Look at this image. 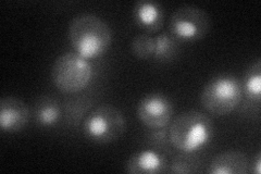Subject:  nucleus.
<instances>
[{"mask_svg":"<svg viewBox=\"0 0 261 174\" xmlns=\"http://www.w3.org/2000/svg\"><path fill=\"white\" fill-rule=\"evenodd\" d=\"M210 29V15L194 5H184L177 8L169 21L170 35L178 43H195L201 40L208 35Z\"/></svg>","mask_w":261,"mask_h":174,"instance_id":"423d86ee","label":"nucleus"},{"mask_svg":"<svg viewBox=\"0 0 261 174\" xmlns=\"http://www.w3.org/2000/svg\"><path fill=\"white\" fill-rule=\"evenodd\" d=\"M243 99L242 83L230 74H220L212 78L200 93L203 109L216 117L230 114Z\"/></svg>","mask_w":261,"mask_h":174,"instance_id":"7ed1b4c3","label":"nucleus"},{"mask_svg":"<svg viewBox=\"0 0 261 174\" xmlns=\"http://www.w3.org/2000/svg\"><path fill=\"white\" fill-rule=\"evenodd\" d=\"M124 171L130 174H160L169 172V163L165 155L154 149H142L127 159Z\"/></svg>","mask_w":261,"mask_h":174,"instance_id":"1a4fd4ad","label":"nucleus"},{"mask_svg":"<svg viewBox=\"0 0 261 174\" xmlns=\"http://www.w3.org/2000/svg\"><path fill=\"white\" fill-rule=\"evenodd\" d=\"M154 52V38L149 34L136 35L130 43V53L140 60L152 59Z\"/></svg>","mask_w":261,"mask_h":174,"instance_id":"dca6fc26","label":"nucleus"},{"mask_svg":"<svg viewBox=\"0 0 261 174\" xmlns=\"http://www.w3.org/2000/svg\"><path fill=\"white\" fill-rule=\"evenodd\" d=\"M134 21L146 34H152L161 30L165 22V11L162 6L151 0H140L133 9Z\"/></svg>","mask_w":261,"mask_h":174,"instance_id":"9d476101","label":"nucleus"},{"mask_svg":"<svg viewBox=\"0 0 261 174\" xmlns=\"http://www.w3.org/2000/svg\"><path fill=\"white\" fill-rule=\"evenodd\" d=\"M30 109L21 99L8 96L0 101V128L4 133H18L28 126Z\"/></svg>","mask_w":261,"mask_h":174,"instance_id":"6e6552de","label":"nucleus"},{"mask_svg":"<svg viewBox=\"0 0 261 174\" xmlns=\"http://www.w3.org/2000/svg\"><path fill=\"white\" fill-rule=\"evenodd\" d=\"M126 131V119L118 108L103 105L87 114L83 123V133L89 142L110 144Z\"/></svg>","mask_w":261,"mask_h":174,"instance_id":"39448f33","label":"nucleus"},{"mask_svg":"<svg viewBox=\"0 0 261 174\" xmlns=\"http://www.w3.org/2000/svg\"><path fill=\"white\" fill-rule=\"evenodd\" d=\"M243 94L251 103L259 104L261 99V60L251 63L244 74Z\"/></svg>","mask_w":261,"mask_h":174,"instance_id":"ddd939ff","label":"nucleus"},{"mask_svg":"<svg viewBox=\"0 0 261 174\" xmlns=\"http://www.w3.org/2000/svg\"><path fill=\"white\" fill-rule=\"evenodd\" d=\"M136 115L146 128L150 130L163 129L172 119L173 104L166 94L149 93L137 104Z\"/></svg>","mask_w":261,"mask_h":174,"instance_id":"0eeeda50","label":"nucleus"},{"mask_svg":"<svg viewBox=\"0 0 261 174\" xmlns=\"http://www.w3.org/2000/svg\"><path fill=\"white\" fill-rule=\"evenodd\" d=\"M61 107L57 99L50 96H43L34 106L35 122L40 128H54L61 119Z\"/></svg>","mask_w":261,"mask_h":174,"instance_id":"f8f14e48","label":"nucleus"},{"mask_svg":"<svg viewBox=\"0 0 261 174\" xmlns=\"http://www.w3.org/2000/svg\"><path fill=\"white\" fill-rule=\"evenodd\" d=\"M148 142L154 147H165L170 144L169 132H165L162 129L152 130L148 136Z\"/></svg>","mask_w":261,"mask_h":174,"instance_id":"a211bd4d","label":"nucleus"},{"mask_svg":"<svg viewBox=\"0 0 261 174\" xmlns=\"http://www.w3.org/2000/svg\"><path fill=\"white\" fill-rule=\"evenodd\" d=\"M202 161L194 154L181 153L169 164V172L176 174H191L201 171Z\"/></svg>","mask_w":261,"mask_h":174,"instance_id":"2eb2a0df","label":"nucleus"},{"mask_svg":"<svg viewBox=\"0 0 261 174\" xmlns=\"http://www.w3.org/2000/svg\"><path fill=\"white\" fill-rule=\"evenodd\" d=\"M68 38L74 52L85 59L103 56L112 41L109 26L93 13H81L69 24Z\"/></svg>","mask_w":261,"mask_h":174,"instance_id":"f257e3e1","label":"nucleus"},{"mask_svg":"<svg viewBox=\"0 0 261 174\" xmlns=\"http://www.w3.org/2000/svg\"><path fill=\"white\" fill-rule=\"evenodd\" d=\"M93 65L76 53H65L55 60L51 81L63 94H77L84 90L93 80Z\"/></svg>","mask_w":261,"mask_h":174,"instance_id":"20e7f679","label":"nucleus"},{"mask_svg":"<svg viewBox=\"0 0 261 174\" xmlns=\"http://www.w3.org/2000/svg\"><path fill=\"white\" fill-rule=\"evenodd\" d=\"M168 132L170 144L176 151L195 154L214 138L215 126L205 113L189 110L177 115Z\"/></svg>","mask_w":261,"mask_h":174,"instance_id":"f03ea898","label":"nucleus"},{"mask_svg":"<svg viewBox=\"0 0 261 174\" xmlns=\"http://www.w3.org/2000/svg\"><path fill=\"white\" fill-rule=\"evenodd\" d=\"M154 38V52L152 60L161 63H168L173 61L178 55L179 44L178 41L170 34L157 35Z\"/></svg>","mask_w":261,"mask_h":174,"instance_id":"4468645a","label":"nucleus"},{"mask_svg":"<svg viewBox=\"0 0 261 174\" xmlns=\"http://www.w3.org/2000/svg\"><path fill=\"white\" fill-rule=\"evenodd\" d=\"M248 168L246 154L239 151H226L211 160L207 172L209 174H246Z\"/></svg>","mask_w":261,"mask_h":174,"instance_id":"9b49d317","label":"nucleus"},{"mask_svg":"<svg viewBox=\"0 0 261 174\" xmlns=\"http://www.w3.org/2000/svg\"><path fill=\"white\" fill-rule=\"evenodd\" d=\"M86 104L87 102L83 101V99H75V101H72L65 105V122L70 124V126L80 123L86 110H88V108L91 107V105L86 106Z\"/></svg>","mask_w":261,"mask_h":174,"instance_id":"f3484780","label":"nucleus"},{"mask_svg":"<svg viewBox=\"0 0 261 174\" xmlns=\"http://www.w3.org/2000/svg\"><path fill=\"white\" fill-rule=\"evenodd\" d=\"M251 172H254L255 174H260L261 173V154L260 153L256 156L255 161L252 162Z\"/></svg>","mask_w":261,"mask_h":174,"instance_id":"6ab92c4d","label":"nucleus"}]
</instances>
